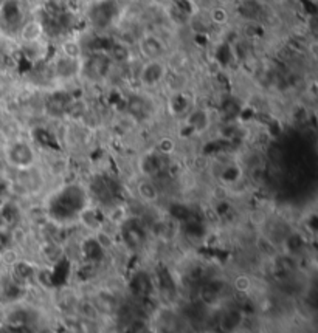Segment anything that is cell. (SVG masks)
I'll return each mask as SVG.
<instances>
[{"instance_id": "cell-1", "label": "cell", "mask_w": 318, "mask_h": 333, "mask_svg": "<svg viewBox=\"0 0 318 333\" xmlns=\"http://www.w3.org/2000/svg\"><path fill=\"white\" fill-rule=\"evenodd\" d=\"M7 161L10 166L19 169V171H27L34 163V152L30 144L25 141H16L7 147Z\"/></svg>"}, {"instance_id": "cell-4", "label": "cell", "mask_w": 318, "mask_h": 333, "mask_svg": "<svg viewBox=\"0 0 318 333\" xmlns=\"http://www.w3.org/2000/svg\"><path fill=\"white\" fill-rule=\"evenodd\" d=\"M22 39L27 40V42H36L41 34H42V25L37 20H30L23 25L22 28Z\"/></svg>"}, {"instance_id": "cell-3", "label": "cell", "mask_w": 318, "mask_h": 333, "mask_svg": "<svg viewBox=\"0 0 318 333\" xmlns=\"http://www.w3.org/2000/svg\"><path fill=\"white\" fill-rule=\"evenodd\" d=\"M140 50H141V53H143L146 58L155 59L157 56H160V55L163 53L165 47H163V44L158 40V37L148 34V36H143V39H141V42H140Z\"/></svg>"}, {"instance_id": "cell-2", "label": "cell", "mask_w": 318, "mask_h": 333, "mask_svg": "<svg viewBox=\"0 0 318 333\" xmlns=\"http://www.w3.org/2000/svg\"><path fill=\"white\" fill-rule=\"evenodd\" d=\"M166 74V70L163 67V64L160 61L151 59L148 64H144L141 71H140V79L144 86L148 87H154L157 86Z\"/></svg>"}, {"instance_id": "cell-6", "label": "cell", "mask_w": 318, "mask_h": 333, "mask_svg": "<svg viewBox=\"0 0 318 333\" xmlns=\"http://www.w3.org/2000/svg\"><path fill=\"white\" fill-rule=\"evenodd\" d=\"M62 48H64V55H65V58L75 59V58H78V56H80V51H81V48H80V45H78L76 42H73V40L65 42Z\"/></svg>"}, {"instance_id": "cell-5", "label": "cell", "mask_w": 318, "mask_h": 333, "mask_svg": "<svg viewBox=\"0 0 318 333\" xmlns=\"http://www.w3.org/2000/svg\"><path fill=\"white\" fill-rule=\"evenodd\" d=\"M210 19L216 25H224L228 22V11L222 7H216L210 11Z\"/></svg>"}]
</instances>
